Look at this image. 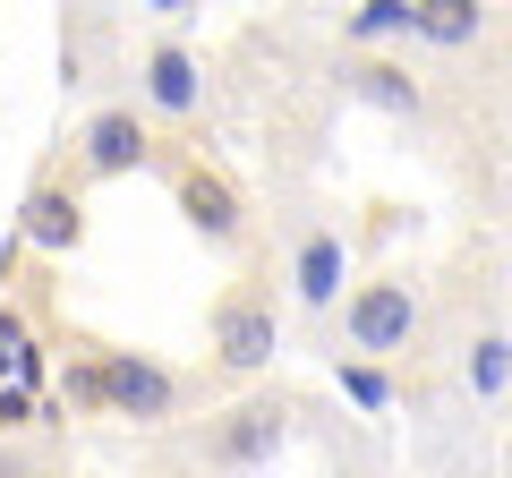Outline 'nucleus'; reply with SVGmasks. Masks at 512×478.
Listing matches in <instances>:
<instances>
[{"mask_svg":"<svg viewBox=\"0 0 512 478\" xmlns=\"http://www.w3.org/2000/svg\"><path fill=\"white\" fill-rule=\"evenodd\" d=\"M154 163V129L137 103H103L86 111V129H77V171L86 180H128V171Z\"/></svg>","mask_w":512,"mask_h":478,"instance_id":"obj_5","label":"nucleus"},{"mask_svg":"<svg viewBox=\"0 0 512 478\" xmlns=\"http://www.w3.org/2000/svg\"><path fill=\"white\" fill-rule=\"evenodd\" d=\"M60 393H69L77 410H111V385H103V359H77V368L60 376Z\"/></svg>","mask_w":512,"mask_h":478,"instance_id":"obj_16","label":"nucleus"},{"mask_svg":"<svg viewBox=\"0 0 512 478\" xmlns=\"http://www.w3.org/2000/svg\"><path fill=\"white\" fill-rule=\"evenodd\" d=\"M103 385H111V419H137V427H163L180 410V376L146 350H103Z\"/></svg>","mask_w":512,"mask_h":478,"instance_id":"obj_8","label":"nucleus"},{"mask_svg":"<svg viewBox=\"0 0 512 478\" xmlns=\"http://www.w3.org/2000/svg\"><path fill=\"white\" fill-rule=\"evenodd\" d=\"M171 205H180V222L205 239V248H222V257L248 248V197H239L231 171H214V163H171Z\"/></svg>","mask_w":512,"mask_h":478,"instance_id":"obj_4","label":"nucleus"},{"mask_svg":"<svg viewBox=\"0 0 512 478\" xmlns=\"http://www.w3.org/2000/svg\"><path fill=\"white\" fill-rule=\"evenodd\" d=\"M487 9L478 0H419V43L427 52H470V43H487Z\"/></svg>","mask_w":512,"mask_h":478,"instance_id":"obj_11","label":"nucleus"},{"mask_svg":"<svg viewBox=\"0 0 512 478\" xmlns=\"http://www.w3.org/2000/svg\"><path fill=\"white\" fill-rule=\"evenodd\" d=\"M77 239H86V197H77V180L43 171V180L26 188V205H18V248H43V257H69Z\"/></svg>","mask_w":512,"mask_h":478,"instance_id":"obj_9","label":"nucleus"},{"mask_svg":"<svg viewBox=\"0 0 512 478\" xmlns=\"http://www.w3.org/2000/svg\"><path fill=\"white\" fill-rule=\"evenodd\" d=\"M419 325H427V291H419V274H376V282H359L350 291V308H342V342L359 350V359H402L410 342H419Z\"/></svg>","mask_w":512,"mask_h":478,"instance_id":"obj_2","label":"nucleus"},{"mask_svg":"<svg viewBox=\"0 0 512 478\" xmlns=\"http://www.w3.org/2000/svg\"><path fill=\"white\" fill-rule=\"evenodd\" d=\"M333 385H342L359 410H393V376H384L376 359H333Z\"/></svg>","mask_w":512,"mask_h":478,"instance_id":"obj_14","label":"nucleus"},{"mask_svg":"<svg viewBox=\"0 0 512 478\" xmlns=\"http://www.w3.org/2000/svg\"><path fill=\"white\" fill-rule=\"evenodd\" d=\"M26 419H35V393H26V385H0V436H18Z\"/></svg>","mask_w":512,"mask_h":478,"instance_id":"obj_17","label":"nucleus"},{"mask_svg":"<svg viewBox=\"0 0 512 478\" xmlns=\"http://www.w3.org/2000/svg\"><path fill=\"white\" fill-rule=\"evenodd\" d=\"M342 274H350V231L342 222H299V239H291V299L308 316H333L342 308Z\"/></svg>","mask_w":512,"mask_h":478,"instance_id":"obj_6","label":"nucleus"},{"mask_svg":"<svg viewBox=\"0 0 512 478\" xmlns=\"http://www.w3.org/2000/svg\"><path fill=\"white\" fill-rule=\"evenodd\" d=\"M342 94H359V103L384 111V120H427V86L402 69V60H376V52L342 60Z\"/></svg>","mask_w":512,"mask_h":478,"instance_id":"obj_10","label":"nucleus"},{"mask_svg":"<svg viewBox=\"0 0 512 478\" xmlns=\"http://www.w3.org/2000/svg\"><path fill=\"white\" fill-rule=\"evenodd\" d=\"M393 35H410V43H419V0H367L359 18L342 26V43H350V52H376V43H393Z\"/></svg>","mask_w":512,"mask_h":478,"instance_id":"obj_12","label":"nucleus"},{"mask_svg":"<svg viewBox=\"0 0 512 478\" xmlns=\"http://www.w3.org/2000/svg\"><path fill=\"white\" fill-rule=\"evenodd\" d=\"M461 385H470L478 393V402H495V393H504L512 385V342H504V333H478V342H470V359H461Z\"/></svg>","mask_w":512,"mask_h":478,"instance_id":"obj_13","label":"nucleus"},{"mask_svg":"<svg viewBox=\"0 0 512 478\" xmlns=\"http://www.w3.org/2000/svg\"><path fill=\"white\" fill-rule=\"evenodd\" d=\"M26 350H43V342H35V325H26V308H9V299H0V385H18Z\"/></svg>","mask_w":512,"mask_h":478,"instance_id":"obj_15","label":"nucleus"},{"mask_svg":"<svg viewBox=\"0 0 512 478\" xmlns=\"http://www.w3.org/2000/svg\"><path fill=\"white\" fill-rule=\"evenodd\" d=\"M137 94H146V111H163V120H197L205 111V60L188 52L180 35H154L146 52H137Z\"/></svg>","mask_w":512,"mask_h":478,"instance_id":"obj_7","label":"nucleus"},{"mask_svg":"<svg viewBox=\"0 0 512 478\" xmlns=\"http://www.w3.org/2000/svg\"><path fill=\"white\" fill-rule=\"evenodd\" d=\"M291 444V402H274V393H248V402H231V410H214L205 419V444H197V461L205 470H265V461Z\"/></svg>","mask_w":512,"mask_h":478,"instance_id":"obj_3","label":"nucleus"},{"mask_svg":"<svg viewBox=\"0 0 512 478\" xmlns=\"http://www.w3.org/2000/svg\"><path fill=\"white\" fill-rule=\"evenodd\" d=\"M205 350H214V368L222 376H256V368H274V350H282V299L274 282H222L214 308H205Z\"/></svg>","mask_w":512,"mask_h":478,"instance_id":"obj_1","label":"nucleus"}]
</instances>
